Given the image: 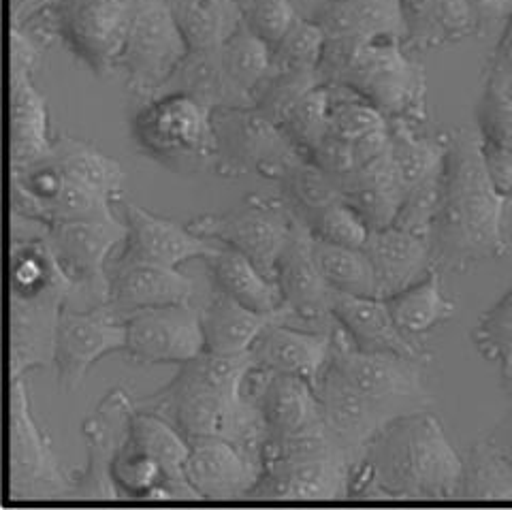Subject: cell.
<instances>
[{
  "mask_svg": "<svg viewBox=\"0 0 512 510\" xmlns=\"http://www.w3.org/2000/svg\"><path fill=\"white\" fill-rule=\"evenodd\" d=\"M510 201L491 180L476 131L461 126L448 133L431 231V257L438 272L466 274L506 257Z\"/></svg>",
  "mask_w": 512,
  "mask_h": 510,
  "instance_id": "obj_1",
  "label": "cell"
},
{
  "mask_svg": "<svg viewBox=\"0 0 512 510\" xmlns=\"http://www.w3.org/2000/svg\"><path fill=\"white\" fill-rule=\"evenodd\" d=\"M463 457L429 410L408 412L384 425L350 470L348 498L455 500Z\"/></svg>",
  "mask_w": 512,
  "mask_h": 510,
  "instance_id": "obj_2",
  "label": "cell"
},
{
  "mask_svg": "<svg viewBox=\"0 0 512 510\" xmlns=\"http://www.w3.org/2000/svg\"><path fill=\"white\" fill-rule=\"evenodd\" d=\"M408 52L402 39H327L318 79L359 94L387 120L419 126L427 118V77Z\"/></svg>",
  "mask_w": 512,
  "mask_h": 510,
  "instance_id": "obj_3",
  "label": "cell"
},
{
  "mask_svg": "<svg viewBox=\"0 0 512 510\" xmlns=\"http://www.w3.org/2000/svg\"><path fill=\"white\" fill-rule=\"evenodd\" d=\"M137 406L160 414L188 442L222 438L263 461L267 427L261 410L244 393H218L178 372L163 389L137 397Z\"/></svg>",
  "mask_w": 512,
  "mask_h": 510,
  "instance_id": "obj_4",
  "label": "cell"
},
{
  "mask_svg": "<svg viewBox=\"0 0 512 510\" xmlns=\"http://www.w3.org/2000/svg\"><path fill=\"white\" fill-rule=\"evenodd\" d=\"M216 111L186 92L171 90L143 103L131 118L135 146L173 173H201L218 165Z\"/></svg>",
  "mask_w": 512,
  "mask_h": 510,
  "instance_id": "obj_5",
  "label": "cell"
},
{
  "mask_svg": "<svg viewBox=\"0 0 512 510\" xmlns=\"http://www.w3.org/2000/svg\"><path fill=\"white\" fill-rule=\"evenodd\" d=\"M269 71L271 50L244 22L218 50L190 52L171 84L214 111L246 109L254 107Z\"/></svg>",
  "mask_w": 512,
  "mask_h": 510,
  "instance_id": "obj_6",
  "label": "cell"
},
{
  "mask_svg": "<svg viewBox=\"0 0 512 510\" xmlns=\"http://www.w3.org/2000/svg\"><path fill=\"white\" fill-rule=\"evenodd\" d=\"M73 474L62 468L52 438L32 414L26 378H9L7 500H73Z\"/></svg>",
  "mask_w": 512,
  "mask_h": 510,
  "instance_id": "obj_7",
  "label": "cell"
},
{
  "mask_svg": "<svg viewBox=\"0 0 512 510\" xmlns=\"http://www.w3.org/2000/svg\"><path fill=\"white\" fill-rule=\"evenodd\" d=\"M190 47L167 0H139L131 35L118 62L126 88L152 99L178 75Z\"/></svg>",
  "mask_w": 512,
  "mask_h": 510,
  "instance_id": "obj_8",
  "label": "cell"
},
{
  "mask_svg": "<svg viewBox=\"0 0 512 510\" xmlns=\"http://www.w3.org/2000/svg\"><path fill=\"white\" fill-rule=\"evenodd\" d=\"M295 220L284 197L252 195L229 212L192 218L188 227L201 237L242 252L265 276L276 280L278 261L291 239Z\"/></svg>",
  "mask_w": 512,
  "mask_h": 510,
  "instance_id": "obj_9",
  "label": "cell"
},
{
  "mask_svg": "<svg viewBox=\"0 0 512 510\" xmlns=\"http://www.w3.org/2000/svg\"><path fill=\"white\" fill-rule=\"evenodd\" d=\"M45 45L24 28L9 30V169H20L50 154V109L35 86Z\"/></svg>",
  "mask_w": 512,
  "mask_h": 510,
  "instance_id": "obj_10",
  "label": "cell"
},
{
  "mask_svg": "<svg viewBox=\"0 0 512 510\" xmlns=\"http://www.w3.org/2000/svg\"><path fill=\"white\" fill-rule=\"evenodd\" d=\"M427 357H399L359 350L338 323L333 336L331 365L352 387L397 414L427 410L431 395L425 382Z\"/></svg>",
  "mask_w": 512,
  "mask_h": 510,
  "instance_id": "obj_11",
  "label": "cell"
},
{
  "mask_svg": "<svg viewBox=\"0 0 512 510\" xmlns=\"http://www.w3.org/2000/svg\"><path fill=\"white\" fill-rule=\"evenodd\" d=\"M139 0H58L56 33L69 52L96 75L118 71Z\"/></svg>",
  "mask_w": 512,
  "mask_h": 510,
  "instance_id": "obj_12",
  "label": "cell"
},
{
  "mask_svg": "<svg viewBox=\"0 0 512 510\" xmlns=\"http://www.w3.org/2000/svg\"><path fill=\"white\" fill-rule=\"evenodd\" d=\"M218 133V165L224 175L256 173L282 180L284 173L303 156L282 126L271 122L259 109H222L214 114Z\"/></svg>",
  "mask_w": 512,
  "mask_h": 510,
  "instance_id": "obj_13",
  "label": "cell"
},
{
  "mask_svg": "<svg viewBox=\"0 0 512 510\" xmlns=\"http://www.w3.org/2000/svg\"><path fill=\"white\" fill-rule=\"evenodd\" d=\"M126 235V222L116 214L50 225L47 244L62 274L73 284V299L88 295L92 306L109 301L107 267L116 250L124 246Z\"/></svg>",
  "mask_w": 512,
  "mask_h": 510,
  "instance_id": "obj_14",
  "label": "cell"
},
{
  "mask_svg": "<svg viewBox=\"0 0 512 510\" xmlns=\"http://www.w3.org/2000/svg\"><path fill=\"white\" fill-rule=\"evenodd\" d=\"M276 282L282 295L276 321L318 333L338 329L333 316L335 291L320 274L314 259V235L299 218L278 261Z\"/></svg>",
  "mask_w": 512,
  "mask_h": 510,
  "instance_id": "obj_15",
  "label": "cell"
},
{
  "mask_svg": "<svg viewBox=\"0 0 512 510\" xmlns=\"http://www.w3.org/2000/svg\"><path fill=\"white\" fill-rule=\"evenodd\" d=\"M124 348V316L109 301L88 308L64 306L54 355L58 387L64 393H73L82 387L96 363L107 355L124 353Z\"/></svg>",
  "mask_w": 512,
  "mask_h": 510,
  "instance_id": "obj_16",
  "label": "cell"
},
{
  "mask_svg": "<svg viewBox=\"0 0 512 510\" xmlns=\"http://www.w3.org/2000/svg\"><path fill=\"white\" fill-rule=\"evenodd\" d=\"M137 397L126 387L111 389L82 423L88 459L73 472V500H120V491L111 481V466L124 446Z\"/></svg>",
  "mask_w": 512,
  "mask_h": 510,
  "instance_id": "obj_17",
  "label": "cell"
},
{
  "mask_svg": "<svg viewBox=\"0 0 512 510\" xmlns=\"http://www.w3.org/2000/svg\"><path fill=\"white\" fill-rule=\"evenodd\" d=\"M126 348L128 361L139 365H184L205 353L201 308L173 304L128 314Z\"/></svg>",
  "mask_w": 512,
  "mask_h": 510,
  "instance_id": "obj_18",
  "label": "cell"
},
{
  "mask_svg": "<svg viewBox=\"0 0 512 510\" xmlns=\"http://www.w3.org/2000/svg\"><path fill=\"white\" fill-rule=\"evenodd\" d=\"M71 301L69 289L37 295L9 293V378H26L54 365L62 308Z\"/></svg>",
  "mask_w": 512,
  "mask_h": 510,
  "instance_id": "obj_19",
  "label": "cell"
},
{
  "mask_svg": "<svg viewBox=\"0 0 512 510\" xmlns=\"http://www.w3.org/2000/svg\"><path fill=\"white\" fill-rule=\"evenodd\" d=\"M314 389L318 393L320 408H323V421L335 442L350 457L352 466L361 459L367 444L378 436L384 425L402 417V414L393 412L352 387L331 363Z\"/></svg>",
  "mask_w": 512,
  "mask_h": 510,
  "instance_id": "obj_20",
  "label": "cell"
},
{
  "mask_svg": "<svg viewBox=\"0 0 512 510\" xmlns=\"http://www.w3.org/2000/svg\"><path fill=\"white\" fill-rule=\"evenodd\" d=\"M352 461L344 453L263 461L254 500H344Z\"/></svg>",
  "mask_w": 512,
  "mask_h": 510,
  "instance_id": "obj_21",
  "label": "cell"
},
{
  "mask_svg": "<svg viewBox=\"0 0 512 510\" xmlns=\"http://www.w3.org/2000/svg\"><path fill=\"white\" fill-rule=\"evenodd\" d=\"M122 205L128 229L126 242L120 250V257L124 259L178 269L186 261L212 257L218 248V242L197 235L178 220L158 216L128 201H122Z\"/></svg>",
  "mask_w": 512,
  "mask_h": 510,
  "instance_id": "obj_22",
  "label": "cell"
},
{
  "mask_svg": "<svg viewBox=\"0 0 512 510\" xmlns=\"http://www.w3.org/2000/svg\"><path fill=\"white\" fill-rule=\"evenodd\" d=\"M242 393L261 410L267 438H288L323 423V408L308 380L254 368Z\"/></svg>",
  "mask_w": 512,
  "mask_h": 510,
  "instance_id": "obj_23",
  "label": "cell"
},
{
  "mask_svg": "<svg viewBox=\"0 0 512 510\" xmlns=\"http://www.w3.org/2000/svg\"><path fill=\"white\" fill-rule=\"evenodd\" d=\"M263 461L222 438L190 442L186 481L199 500H242L250 498L259 483Z\"/></svg>",
  "mask_w": 512,
  "mask_h": 510,
  "instance_id": "obj_24",
  "label": "cell"
},
{
  "mask_svg": "<svg viewBox=\"0 0 512 510\" xmlns=\"http://www.w3.org/2000/svg\"><path fill=\"white\" fill-rule=\"evenodd\" d=\"M109 304L124 318L139 310L192 304L197 284L175 267L114 257L107 267Z\"/></svg>",
  "mask_w": 512,
  "mask_h": 510,
  "instance_id": "obj_25",
  "label": "cell"
},
{
  "mask_svg": "<svg viewBox=\"0 0 512 510\" xmlns=\"http://www.w3.org/2000/svg\"><path fill=\"white\" fill-rule=\"evenodd\" d=\"M333 336L335 331L318 333L271 321L256 338L250 355L256 368L274 374L299 376L316 387L331 361Z\"/></svg>",
  "mask_w": 512,
  "mask_h": 510,
  "instance_id": "obj_26",
  "label": "cell"
},
{
  "mask_svg": "<svg viewBox=\"0 0 512 510\" xmlns=\"http://www.w3.org/2000/svg\"><path fill=\"white\" fill-rule=\"evenodd\" d=\"M512 79L485 69L476 103V135L493 184L512 199Z\"/></svg>",
  "mask_w": 512,
  "mask_h": 510,
  "instance_id": "obj_27",
  "label": "cell"
},
{
  "mask_svg": "<svg viewBox=\"0 0 512 510\" xmlns=\"http://www.w3.org/2000/svg\"><path fill=\"white\" fill-rule=\"evenodd\" d=\"M333 316L350 342L365 353H389L399 357H427L421 342L399 331L387 301L338 293L333 295Z\"/></svg>",
  "mask_w": 512,
  "mask_h": 510,
  "instance_id": "obj_28",
  "label": "cell"
},
{
  "mask_svg": "<svg viewBox=\"0 0 512 510\" xmlns=\"http://www.w3.org/2000/svg\"><path fill=\"white\" fill-rule=\"evenodd\" d=\"M363 252L372 261L380 299L408 289L436 269L431 244L393 225L370 231Z\"/></svg>",
  "mask_w": 512,
  "mask_h": 510,
  "instance_id": "obj_29",
  "label": "cell"
},
{
  "mask_svg": "<svg viewBox=\"0 0 512 510\" xmlns=\"http://www.w3.org/2000/svg\"><path fill=\"white\" fill-rule=\"evenodd\" d=\"M312 20L327 39H402L406 43L399 0H325Z\"/></svg>",
  "mask_w": 512,
  "mask_h": 510,
  "instance_id": "obj_30",
  "label": "cell"
},
{
  "mask_svg": "<svg viewBox=\"0 0 512 510\" xmlns=\"http://www.w3.org/2000/svg\"><path fill=\"white\" fill-rule=\"evenodd\" d=\"M406 22V47L431 52L442 45L480 37V26L468 0H399Z\"/></svg>",
  "mask_w": 512,
  "mask_h": 510,
  "instance_id": "obj_31",
  "label": "cell"
},
{
  "mask_svg": "<svg viewBox=\"0 0 512 510\" xmlns=\"http://www.w3.org/2000/svg\"><path fill=\"white\" fill-rule=\"evenodd\" d=\"M128 440H131V444L137 446L139 451L148 453L165 468L173 487V500H199L195 489L186 481V461L190 455V442L167 419H163L156 412L143 410L137 406L131 419Z\"/></svg>",
  "mask_w": 512,
  "mask_h": 510,
  "instance_id": "obj_32",
  "label": "cell"
},
{
  "mask_svg": "<svg viewBox=\"0 0 512 510\" xmlns=\"http://www.w3.org/2000/svg\"><path fill=\"white\" fill-rule=\"evenodd\" d=\"M340 190L344 201L355 207L372 231L391 227L406 197V190L393 167L391 150L376 163L361 169L355 178L342 184Z\"/></svg>",
  "mask_w": 512,
  "mask_h": 510,
  "instance_id": "obj_33",
  "label": "cell"
},
{
  "mask_svg": "<svg viewBox=\"0 0 512 510\" xmlns=\"http://www.w3.org/2000/svg\"><path fill=\"white\" fill-rule=\"evenodd\" d=\"M271 321H276V312H256L216 291L210 304L201 308L205 350L210 353H250L256 338Z\"/></svg>",
  "mask_w": 512,
  "mask_h": 510,
  "instance_id": "obj_34",
  "label": "cell"
},
{
  "mask_svg": "<svg viewBox=\"0 0 512 510\" xmlns=\"http://www.w3.org/2000/svg\"><path fill=\"white\" fill-rule=\"evenodd\" d=\"M216 291L233 297L256 312L274 314L282 306L278 282L265 276L242 252L218 244L212 257H207Z\"/></svg>",
  "mask_w": 512,
  "mask_h": 510,
  "instance_id": "obj_35",
  "label": "cell"
},
{
  "mask_svg": "<svg viewBox=\"0 0 512 510\" xmlns=\"http://www.w3.org/2000/svg\"><path fill=\"white\" fill-rule=\"evenodd\" d=\"M190 52H212L244 26L242 0H167Z\"/></svg>",
  "mask_w": 512,
  "mask_h": 510,
  "instance_id": "obj_36",
  "label": "cell"
},
{
  "mask_svg": "<svg viewBox=\"0 0 512 510\" xmlns=\"http://www.w3.org/2000/svg\"><path fill=\"white\" fill-rule=\"evenodd\" d=\"M384 301L399 331L416 342L451 321L455 314V301L444 295L442 272L438 269H431L425 278Z\"/></svg>",
  "mask_w": 512,
  "mask_h": 510,
  "instance_id": "obj_37",
  "label": "cell"
},
{
  "mask_svg": "<svg viewBox=\"0 0 512 510\" xmlns=\"http://www.w3.org/2000/svg\"><path fill=\"white\" fill-rule=\"evenodd\" d=\"M50 154L64 169H69L75 178L88 184L99 195L114 203L124 201L128 178L122 163L96 148L94 143L71 135H58L54 137Z\"/></svg>",
  "mask_w": 512,
  "mask_h": 510,
  "instance_id": "obj_38",
  "label": "cell"
},
{
  "mask_svg": "<svg viewBox=\"0 0 512 510\" xmlns=\"http://www.w3.org/2000/svg\"><path fill=\"white\" fill-rule=\"evenodd\" d=\"M391 158L397 178L404 190H412L434 175L444 161L448 133L446 135H419L416 124L404 120H389Z\"/></svg>",
  "mask_w": 512,
  "mask_h": 510,
  "instance_id": "obj_39",
  "label": "cell"
},
{
  "mask_svg": "<svg viewBox=\"0 0 512 510\" xmlns=\"http://www.w3.org/2000/svg\"><path fill=\"white\" fill-rule=\"evenodd\" d=\"M459 500H512V466L485 436L463 457Z\"/></svg>",
  "mask_w": 512,
  "mask_h": 510,
  "instance_id": "obj_40",
  "label": "cell"
},
{
  "mask_svg": "<svg viewBox=\"0 0 512 510\" xmlns=\"http://www.w3.org/2000/svg\"><path fill=\"white\" fill-rule=\"evenodd\" d=\"M314 259L333 291L378 297L376 274L363 248H348L314 237Z\"/></svg>",
  "mask_w": 512,
  "mask_h": 510,
  "instance_id": "obj_41",
  "label": "cell"
},
{
  "mask_svg": "<svg viewBox=\"0 0 512 510\" xmlns=\"http://www.w3.org/2000/svg\"><path fill=\"white\" fill-rule=\"evenodd\" d=\"M111 481L118 487L120 498L173 500V487L165 468L148 453L139 451L128 438L111 466Z\"/></svg>",
  "mask_w": 512,
  "mask_h": 510,
  "instance_id": "obj_42",
  "label": "cell"
},
{
  "mask_svg": "<svg viewBox=\"0 0 512 510\" xmlns=\"http://www.w3.org/2000/svg\"><path fill=\"white\" fill-rule=\"evenodd\" d=\"M284 201L291 205L293 214L303 220L306 216L323 210L325 205L342 199V190L329 175L310 158H301L280 180Z\"/></svg>",
  "mask_w": 512,
  "mask_h": 510,
  "instance_id": "obj_43",
  "label": "cell"
},
{
  "mask_svg": "<svg viewBox=\"0 0 512 510\" xmlns=\"http://www.w3.org/2000/svg\"><path fill=\"white\" fill-rule=\"evenodd\" d=\"M329 107L331 90L325 84H318L303 97L282 122V131L295 143V148L310 158L329 133Z\"/></svg>",
  "mask_w": 512,
  "mask_h": 510,
  "instance_id": "obj_44",
  "label": "cell"
},
{
  "mask_svg": "<svg viewBox=\"0 0 512 510\" xmlns=\"http://www.w3.org/2000/svg\"><path fill=\"white\" fill-rule=\"evenodd\" d=\"M472 342L476 353L495 363L500 372L512 365V286L495 301V304L480 314L472 331Z\"/></svg>",
  "mask_w": 512,
  "mask_h": 510,
  "instance_id": "obj_45",
  "label": "cell"
},
{
  "mask_svg": "<svg viewBox=\"0 0 512 510\" xmlns=\"http://www.w3.org/2000/svg\"><path fill=\"white\" fill-rule=\"evenodd\" d=\"M327 37L314 20L299 18L274 52H271V69L276 71H316L323 60Z\"/></svg>",
  "mask_w": 512,
  "mask_h": 510,
  "instance_id": "obj_46",
  "label": "cell"
},
{
  "mask_svg": "<svg viewBox=\"0 0 512 510\" xmlns=\"http://www.w3.org/2000/svg\"><path fill=\"white\" fill-rule=\"evenodd\" d=\"M301 222L312 231L316 239L348 248H363L372 231L357 214L355 207L344 201V197L306 216Z\"/></svg>",
  "mask_w": 512,
  "mask_h": 510,
  "instance_id": "obj_47",
  "label": "cell"
},
{
  "mask_svg": "<svg viewBox=\"0 0 512 510\" xmlns=\"http://www.w3.org/2000/svg\"><path fill=\"white\" fill-rule=\"evenodd\" d=\"M440 169L434 175H429V178L419 186L408 190L404 203L399 207V212L393 220V227L421 237L429 244H431V231H434V218L438 210Z\"/></svg>",
  "mask_w": 512,
  "mask_h": 510,
  "instance_id": "obj_48",
  "label": "cell"
},
{
  "mask_svg": "<svg viewBox=\"0 0 512 510\" xmlns=\"http://www.w3.org/2000/svg\"><path fill=\"white\" fill-rule=\"evenodd\" d=\"M246 26L259 37L271 52L278 43L291 33L301 15L297 13L293 0H250L244 7Z\"/></svg>",
  "mask_w": 512,
  "mask_h": 510,
  "instance_id": "obj_49",
  "label": "cell"
},
{
  "mask_svg": "<svg viewBox=\"0 0 512 510\" xmlns=\"http://www.w3.org/2000/svg\"><path fill=\"white\" fill-rule=\"evenodd\" d=\"M487 67L500 71V73H504L506 77L512 79V0H510L508 18L502 24L500 39L493 47V54H491V60H489Z\"/></svg>",
  "mask_w": 512,
  "mask_h": 510,
  "instance_id": "obj_50",
  "label": "cell"
},
{
  "mask_svg": "<svg viewBox=\"0 0 512 510\" xmlns=\"http://www.w3.org/2000/svg\"><path fill=\"white\" fill-rule=\"evenodd\" d=\"M485 438L504 455V459L512 466V410L500 423H495L491 427V432Z\"/></svg>",
  "mask_w": 512,
  "mask_h": 510,
  "instance_id": "obj_51",
  "label": "cell"
},
{
  "mask_svg": "<svg viewBox=\"0 0 512 510\" xmlns=\"http://www.w3.org/2000/svg\"><path fill=\"white\" fill-rule=\"evenodd\" d=\"M502 387H504V393L508 395V400L512 402V365L502 372Z\"/></svg>",
  "mask_w": 512,
  "mask_h": 510,
  "instance_id": "obj_52",
  "label": "cell"
},
{
  "mask_svg": "<svg viewBox=\"0 0 512 510\" xmlns=\"http://www.w3.org/2000/svg\"><path fill=\"white\" fill-rule=\"evenodd\" d=\"M248 3H250V0H242V5H244V7H246Z\"/></svg>",
  "mask_w": 512,
  "mask_h": 510,
  "instance_id": "obj_53",
  "label": "cell"
}]
</instances>
